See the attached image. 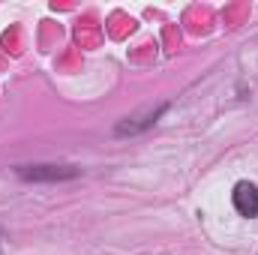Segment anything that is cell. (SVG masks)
Here are the masks:
<instances>
[{"instance_id": "cell-1", "label": "cell", "mask_w": 258, "mask_h": 255, "mask_svg": "<svg viewBox=\"0 0 258 255\" xmlns=\"http://www.w3.org/2000/svg\"><path fill=\"white\" fill-rule=\"evenodd\" d=\"M15 174H18V180H24V183H60V180H75V177H81V168H78V165L39 162V165H18Z\"/></svg>"}, {"instance_id": "cell-4", "label": "cell", "mask_w": 258, "mask_h": 255, "mask_svg": "<svg viewBox=\"0 0 258 255\" xmlns=\"http://www.w3.org/2000/svg\"><path fill=\"white\" fill-rule=\"evenodd\" d=\"M0 255H3V249H0Z\"/></svg>"}, {"instance_id": "cell-3", "label": "cell", "mask_w": 258, "mask_h": 255, "mask_svg": "<svg viewBox=\"0 0 258 255\" xmlns=\"http://www.w3.org/2000/svg\"><path fill=\"white\" fill-rule=\"evenodd\" d=\"M231 204H234V210H237L240 216L255 219L258 216V186L252 180L234 183V189H231Z\"/></svg>"}, {"instance_id": "cell-2", "label": "cell", "mask_w": 258, "mask_h": 255, "mask_svg": "<svg viewBox=\"0 0 258 255\" xmlns=\"http://www.w3.org/2000/svg\"><path fill=\"white\" fill-rule=\"evenodd\" d=\"M168 111V102H159V105H150V108H141V111H135V114H129L123 120H117L114 123V135L117 138H132V135H141V132H147V129H153L159 123V117Z\"/></svg>"}]
</instances>
